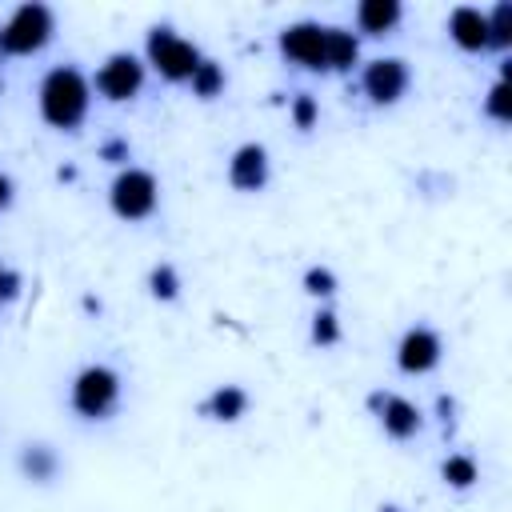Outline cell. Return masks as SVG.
I'll return each mask as SVG.
<instances>
[{
	"label": "cell",
	"instance_id": "9c48e42d",
	"mask_svg": "<svg viewBox=\"0 0 512 512\" xmlns=\"http://www.w3.org/2000/svg\"><path fill=\"white\" fill-rule=\"evenodd\" d=\"M440 356H444V340H440V332L428 328V324H412V328L400 336V344H396V368L408 372V376L432 372V368L440 364Z\"/></svg>",
	"mask_w": 512,
	"mask_h": 512
},
{
	"label": "cell",
	"instance_id": "5b68a950",
	"mask_svg": "<svg viewBox=\"0 0 512 512\" xmlns=\"http://www.w3.org/2000/svg\"><path fill=\"white\" fill-rule=\"evenodd\" d=\"M200 60H204L200 48L172 28H152L144 40V64H152V72H160L172 84H188V76L196 72Z\"/></svg>",
	"mask_w": 512,
	"mask_h": 512
},
{
	"label": "cell",
	"instance_id": "83f0119b",
	"mask_svg": "<svg viewBox=\"0 0 512 512\" xmlns=\"http://www.w3.org/2000/svg\"><path fill=\"white\" fill-rule=\"evenodd\" d=\"M380 512H404L400 504H380Z\"/></svg>",
	"mask_w": 512,
	"mask_h": 512
},
{
	"label": "cell",
	"instance_id": "5bb4252c",
	"mask_svg": "<svg viewBox=\"0 0 512 512\" xmlns=\"http://www.w3.org/2000/svg\"><path fill=\"white\" fill-rule=\"evenodd\" d=\"M400 16H404L400 0H364V4H356V28L364 36H388L400 24Z\"/></svg>",
	"mask_w": 512,
	"mask_h": 512
},
{
	"label": "cell",
	"instance_id": "6da1fadb",
	"mask_svg": "<svg viewBox=\"0 0 512 512\" xmlns=\"http://www.w3.org/2000/svg\"><path fill=\"white\" fill-rule=\"evenodd\" d=\"M36 108L40 120L56 132H76L92 108V80L76 64H56L40 76L36 88Z\"/></svg>",
	"mask_w": 512,
	"mask_h": 512
},
{
	"label": "cell",
	"instance_id": "8fae6325",
	"mask_svg": "<svg viewBox=\"0 0 512 512\" xmlns=\"http://www.w3.org/2000/svg\"><path fill=\"white\" fill-rule=\"evenodd\" d=\"M268 172H272L268 148L256 144V140L240 144V148L232 152V160H228V184H232L236 192H260V188L268 184Z\"/></svg>",
	"mask_w": 512,
	"mask_h": 512
},
{
	"label": "cell",
	"instance_id": "7a4b0ae2",
	"mask_svg": "<svg viewBox=\"0 0 512 512\" xmlns=\"http://www.w3.org/2000/svg\"><path fill=\"white\" fill-rule=\"evenodd\" d=\"M56 36V12L40 0L16 4L12 16L0 24V56H36Z\"/></svg>",
	"mask_w": 512,
	"mask_h": 512
},
{
	"label": "cell",
	"instance_id": "603a6c76",
	"mask_svg": "<svg viewBox=\"0 0 512 512\" xmlns=\"http://www.w3.org/2000/svg\"><path fill=\"white\" fill-rule=\"evenodd\" d=\"M484 112H488L492 120H500V124H508V120H512V100H508V80H504V76H500V80L488 88Z\"/></svg>",
	"mask_w": 512,
	"mask_h": 512
},
{
	"label": "cell",
	"instance_id": "7c38bea8",
	"mask_svg": "<svg viewBox=\"0 0 512 512\" xmlns=\"http://www.w3.org/2000/svg\"><path fill=\"white\" fill-rule=\"evenodd\" d=\"M448 36L464 52H484L488 48V16L476 4H456L448 12Z\"/></svg>",
	"mask_w": 512,
	"mask_h": 512
},
{
	"label": "cell",
	"instance_id": "4fadbf2b",
	"mask_svg": "<svg viewBox=\"0 0 512 512\" xmlns=\"http://www.w3.org/2000/svg\"><path fill=\"white\" fill-rule=\"evenodd\" d=\"M16 468L32 484H52L60 476V452L52 444H44V440H28L20 448V456H16Z\"/></svg>",
	"mask_w": 512,
	"mask_h": 512
},
{
	"label": "cell",
	"instance_id": "ba28073f",
	"mask_svg": "<svg viewBox=\"0 0 512 512\" xmlns=\"http://www.w3.org/2000/svg\"><path fill=\"white\" fill-rule=\"evenodd\" d=\"M324 28L328 24H316V20H296L280 32V52L284 60L308 68V72H328V60H324Z\"/></svg>",
	"mask_w": 512,
	"mask_h": 512
},
{
	"label": "cell",
	"instance_id": "f1b7e54d",
	"mask_svg": "<svg viewBox=\"0 0 512 512\" xmlns=\"http://www.w3.org/2000/svg\"><path fill=\"white\" fill-rule=\"evenodd\" d=\"M0 92H4V76H0Z\"/></svg>",
	"mask_w": 512,
	"mask_h": 512
},
{
	"label": "cell",
	"instance_id": "484cf974",
	"mask_svg": "<svg viewBox=\"0 0 512 512\" xmlns=\"http://www.w3.org/2000/svg\"><path fill=\"white\" fill-rule=\"evenodd\" d=\"M16 296H20V276L12 268H4V260H0V304L16 300Z\"/></svg>",
	"mask_w": 512,
	"mask_h": 512
},
{
	"label": "cell",
	"instance_id": "44dd1931",
	"mask_svg": "<svg viewBox=\"0 0 512 512\" xmlns=\"http://www.w3.org/2000/svg\"><path fill=\"white\" fill-rule=\"evenodd\" d=\"M288 116H292V124H296L300 132H308V128H316V120H320V100H316L312 92H296L292 104H288Z\"/></svg>",
	"mask_w": 512,
	"mask_h": 512
},
{
	"label": "cell",
	"instance_id": "3957f363",
	"mask_svg": "<svg viewBox=\"0 0 512 512\" xmlns=\"http://www.w3.org/2000/svg\"><path fill=\"white\" fill-rule=\"evenodd\" d=\"M120 372L108 368V364H84L76 376H72V388H68V404L80 420H108L120 404Z\"/></svg>",
	"mask_w": 512,
	"mask_h": 512
},
{
	"label": "cell",
	"instance_id": "e0dca14e",
	"mask_svg": "<svg viewBox=\"0 0 512 512\" xmlns=\"http://www.w3.org/2000/svg\"><path fill=\"white\" fill-rule=\"evenodd\" d=\"M224 84H228V76H224V68L216 64V60H200L196 64V72L188 76V88H192V96H200V100H216L220 92H224Z\"/></svg>",
	"mask_w": 512,
	"mask_h": 512
},
{
	"label": "cell",
	"instance_id": "277c9868",
	"mask_svg": "<svg viewBox=\"0 0 512 512\" xmlns=\"http://www.w3.org/2000/svg\"><path fill=\"white\" fill-rule=\"evenodd\" d=\"M108 204L120 220L136 224V220H148L160 204V180L148 172V168H136V164H124L112 184H108Z\"/></svg>",
	"mask_w": 512,
	"mask_h": 512
},
{
	"label": "cell",
	"instance_id": "30bf717a",
	"mask_svg": "<svg viewBox=\"0 0 512 512\" xmlns=\"http://www.w3.org/2000/svg\"><path fill=\"white\" fill-rule=\"evenodd\" d=\"M368 404L376 408V420H380L384 436H392V440H412V436L424 428L420 408H416L412 400L396 396V392H372V400H368Z\"/></svg>",
	"mask_w": 512,
	"mask_h": 512
},
{
	"label": "cell",
	"instance_id": "4316f807",
	"mask_svg": "<svg viewBox=\"0 0 512 512\" xmlns=\"http://www.w3.org/2000/svg\"><path fill=\"white\" fill-rule=\"evenodd\" d=\"M12 204V176L8 172H0V212Z\"/></svg>",
	"mask_w": 512,
	"mask_h": 512
},
{
	"label": "cell",
	"instance_id": "8992f818",
	"mask_svg": "<svg viewBox=\"0 0 512 512\" xmlns=\"http://www.w3.org/2000/svg\"><path fill=\"white\" fill-rule=\"evenodd\" d=\"M144 68H148V64H144L136 52H112V56L96 68L92 88H96L108 104H124V100L140 96V88H144Z\"/></svg>",
	"mask_w": 512,
	"mask_h": 512
},
{
	"label": "cell",
	"instance_id": "cb8c5ba5",
	"mask_svg": "<svg viewBox=\"0 0 512 512\" xmlns=\"http://www.w3.org/2000/svg\"><path fill=\"white\" fill-rule=\"evenodd\" d=\"M304 292L308 296H332L336 292V276H332V268H320V264H312L308 272H304Z\"/></svg>",
	"mask_w": 512,
	"mask_h": 512
},
{
	"label": "cell",
	"instance_id": "d6986e66",
	"mask_svg": "<svg viewBox=\"0 0 512 512\" xmlns=\"http://www.w3.org/2000/svg\"><path fill=\"white\" fill-rule=\"evenodd\" d=\"M484 16H488V48L504 52V48L512 44V4L500 0V4H492V12H484Z\"/></svg>",
	"mask_w": 512,
	"mask_h": 512
},
{
	"label": "cell",
	"instance_id": "ffe728a7",
	"mask_svg": "<svg viewBox=\"0 0 512 512\" xmlns=\"http://www.w3.org/2000/svg\"><path fill=\"white\" fill-rule=\"evenodd\" d=\"M148 292H152L156 300H176V296H180V272H176L168 260L152 264V272H148Z\"/></svg>",
	"mask_w": 512,
	"mask_h": 512
},
{
	"label": "cell",
	"instance_id": "ac0fdd59",
	"mask_svg": "<svg viewBox=\"0 0 512 512\" xmlns=\"http://www.w3.org/2000/svg\"><path fill=\"white\" fill-rule=\"evenodd\" d=\"M440 476H444V484L448 488H472L476 480H480V464L468 456V452H452L444 464H440Z\"/></svg>",
	"mask_w": 512,
	"mask_h": 512
},
{
	"label": "cell",
	"instance_id": "9a60e30c",
	"mask_svg": "<svg viewBox=\"0 0 512 512\" xmlns=\"http://www.w3.org/2000/svg\"><path fill=\"white\" fill-rule=\"evenodd\" d=\"M324 60H328V72H348L360 64V36L348 32V28H324Z\"/></svg>",
	"mask_w": 512,
	"mask_h": 512
},
{
	"label": "cell",
	"instance_id": "2e32d148",
	"mask_svg": "<svg viewBox=\"0 0 512 512\" xmlns=\"http://www.w3.org/2000/svg\"><path fill=\"white\" fill-rule=\"evenodd\" d=\"M204 412H208L212 420H220V424H236V420L248 412V392H244L240 384H220V388H212V396L204 400Z\"/></svg>",
	"mask_w": 512,
	"mask_h": 512
},
{
	"label": "cell",
	"instance_id": "7402d4cb",
	"mask_svg": "<svg viewBox=\"0 0 512 512\" xmlns=\"http://www.w3.org/2000/svg\"><path fill=\"white\" fill-rule=\"evenodd\" d=\"M312 344H320V348L340 344V320H336L332 308H320V312L312 316Z\"/></svg>",
	"mask_w": 512,
	"mask_h": 512
},
{
	"label": "cell",
	"instance_id": "d4e9b609",
	"mask_svg": "<svg viewBox=\"0 0 512 512\" xmlns=\"http://www.w3.org/2000/svg\"><path fill=\"white\" fill-rule=\"evenodd\" d=\"M132 156V144L128 140H104L100 144V160H108V164H124Z\"/></svg>",
	"mask_w": 512,
	"mask_h": 512
},
{
	"label": "cell",
	"instance_id": "52a82bcc",
	"mask_svg": "<svg viewBox=\"0 0 512 512\" xmlns=\"http://www.w3.org/2000/svg\"><path fill=\"white\" fill-rule=\"evenodd\" d=\"M408 84H412V72H408V64H404L400 56H376V60H368L364 72H360V92H364L368 104H376V108L400 104L404 92H408Z\"/></svg>",
	"mask_w": 512,
	"mask_h": 512
}]
</instances>
